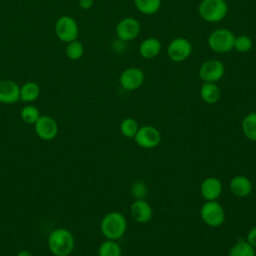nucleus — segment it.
I'll use <instances>...</instances> for the list:
<instances>
[{
  "mask_svg": "<svg viewBox=\"0 0 256 256\" xmlns=\"http://www.w3.org/2000/svg\"><path fill=\"white\" fill-rule=\"evenodd\" d=\"M50 252L55 256H68L72 253L75 245L73 234L66 228L53 230L47 240Z\"/></svg>",
  "mask_w": 256,
  "mask_h": 256,
  "instance_id": "nucleus-1",
  "label": "nucleus"
},
{
  "mask_svg": "<svg viewBox=\"0 0 256 256\" xmlns=\"http://www.w3.org/2000/svg\"><path fill=\"white\" fill-rule=\"evenodd\" d=\"M139 129L138 123L135 119L127 117L120 123V132L126 138H134Z\"/></svg>",
  "mask_w": 256,
  "mask_h": 256,
  "instance_id": "nucleus-26",
  "label": "nucleus"
},
{
  "mask_svg": "<svg viewBox=\"0 0 256 256\" xmlns=\"http://www.w3.org/2000/svg\"><path fill=\"white\" fill-rule=\"evenodd\" d=\"M20 100V86L13 80H0V103L14 104Z\"/></svg>",
  "mask_w": 256,
  "mask_h": 256,
  "instance_id": "nucleus-13",
  "label": "nucleus"
},
{
  "mask_svg": "<svg viewBox=\"0 0 256 256\" xmlns=\"http://www.w3.org/2000/svg\"><path fill=\"white\" fill-rule=\"evenodd\" d=\"M36 135L44 141L53 140L58 134L57 121L49 115H41L34 124Z\"/></svg>",
  "mask_w": 256,
  "mask_h": 256,
  "instance_id": "nucleus-12",
  "label": "nucleus"
},
{
  "mask_svg": "<svg viewBox=\"0 0 256 256\" xmlns=\"http://www.w3.org/2000/svg\"><path fill=\"white\" fill-rule=\"evenodd\" d=\"M127 221L124 215L117 211L107 213L101 220L100 230L103 236L109 240L120 239L126 231Z\"/></svg>",
  "mask_w": 256,
  "mask_h": 256,
  "instance_id": "nucleus-2",
  "label": "nucleus"
},
{
  "mask_svg": "<svg viewBox=\"0 0 256 256\" xmlns=\"http://www.w3.org/2000/svg\"><path fill=\"white\" fill-rule=\"evenodd\" d=\"M205 256H208V255H205Z\"/></svg>",
  "mask_w": 256,
  "mask_h": 256,
  "instance_id": "nucleus-32",
  "label": "nucleus"
},
{
  "mask_svg": "<svg viewBox=\"0 0 256 256\" xmlns=\"http://www.w3.org/2000/svg\"><path fill=\"white\" fill-rule=\"evenodd\" d=\"M200 192L206 201L217 200L222 193V183L216 177H207L201 183Z\"/></svg>",
  "mask_w": 256,
  "mask_h": 256,
  "instance_id": "nucleus-14",
  "label": "nucleus"
},
{
  "mask_svg": "<svg viewBox=\"0 0 256 256\" xmlns=\"http://www.w3.org/2000/svg\"><path fill=\"white\" fill-rule=\"evenodd\" d=\"M136 9L145 15L157 13L161 7V0H134Z\"/></svg>",
  "mask_w": 256,
  "mask_h": 256,
  "instance_id": "nucleus-22",
  "label": "nucleus"
},
{
  "mask_svg": "<svg viewBox=\"0 0 256 256\" xmlns=\"http://www.w3.org/2000/svg\"><path fill=\"white\" fill-rule=\"evenodd\" d=\"M198 13L204 21L217 23L226 17L228 4L225 0H202L198 6Z\"/></svg>",
  "mask_w": 256,
  "mask_h": 256,
  "instance_id": "nucleus-3",
  "label": "nucleus"
},
{
  "mask_svg": "<svg viewBox=\"0 0 256 256\" xmlns=\"http://www.w3.org/2000/svg\"><path fill=\"white\" fill-rule=\"evenodd\" d=\"M98 256H121V248L115 240L107 239L100 245Z\"/></svg>",
  "mask_w": 256,
  "mask_h": 256,
  "instance_id": "nucleus-24",
  "label": "nucleus"
},
{
  "mask_svg": "<svg viewBox=\"0 0 256 256\" xmlns=\"http://www.w3.org/2000/svg\"><path fill=\"white\" fill-rule=\"evenodd\" d=\"M55 34L60 41L65 43L76 40L79 35V27L76 20L68 15L59 17L55 23Z\"/></svg>",
  "mask_w": 256,
  "mask_h": 256,
  "instance_id": "nucleus-5",
  "label": "nucleus"
},
{
  "mask_svg": "<svg viewBox=\"0 0 256 256\" xmlns=\"http://www.w3.org/2000/svg\"><path fill=\"white\" fill-rule=\"evenodd\" d=\"M198 74L203 82L216 83L224 76L225 66L218 59H209L200 65Z\"/></svg>",
  "mask_w": 256,
  "mask_h": 256,
  "instance_id": "nucleus-7",
  "label": "nucleus"
},
{
  "mask_svg": "<svg viewBox=\"0 0 256 256\" xmlns=\"http://www.w3.org/2000/svg\"><path fill=\"white\" fill-rule=\"evenodd\" d=\"M253 42L252 39L248 35H238L235 37L233 49H235L239 53H247L252 49Z\"/></svg>",
  "mask_w": 256,
  "mask_h": 256,
  "instance_id": "nucleus-27",
  "label": "nucleus"
},
{
  "mask_svg": "<svg viewBox=\"0 0 256 256\" xmlns=\"http://www.w3.org/2000/svg\"><path fill=\"white\" fill-rule=\"evenodd\" d=\"M162 44L156 37H148L139 45V54L144 59H153L161 52Z\"/></svg>",
  "mask_w": 256,
  "mask_h": 256,
  "instance_id": "nucleus-17",
  "label": "nucleus"
},
{
  "mask_svg": "<svg viewBox=\"0 0 256 256\" xmlns=\"http://www.w3.org/2000/svg\"><path fill=\"white\" fill-rule=\"evenodd\" d=\"M78 4H79L81 9L89 10V9L92 8V6L94 4V1L93 0H79Z\"/></svg>",
  "mask_w": 256,
  "mask_h": 256,
  "instance_id": "nucleus-30",
  "label": "nucleus"
},
{
  "mask_svg": "<svg viewBox=\"0 0 256 256\" xmlns=\"http://www.w3.org/2000/svg\"><path fill=\"white\" fill-rule=\"evenodd\" d=\"M192 44L185 37L174 38L167 46V55L173 62H182L190 57Z\"/></svg>",
  "mask_w": 256,
  "mask_h": 256,
  "instance_id": "nucleus-9",
  "label": "nucleus"
},
{
  "mask_svg": "<svg viewBox=\"0 0 256 256\" xmlns=\"http://www.w3.org/2000/svg\"><path fill=\"white\" fill-rule=\"evenodd\" d=\"M148 193L147 185L140 180L135 181L131 186V194L135 199H144Z\"/></svg>",
  "mask_w": 256,
  "mask_h": 256,
  "instance_id": "nucleus-28",
  "label": "nucleus"
},
{
  "mask_svg": "<svg viewBox=\"0 0 256 256\" xmlns=\"http://www.w3.org/2000/svg\"><path fill=\"white\" fill-rule=\"evenodd\" d=\"M200 97L207 104H215L221 97V90L216 83L203 82L200 88Z\"/></svg>",
  "mask_w": 256,
  "mask_h": 256,
  "instance_id": "nucleus-18",
  "label": "nucleus"
},
{
  "mask_svg": "<svg viewBox=\"0 0 256 256\" xmlns=\"http://www.w3.org/2000/svg\"><path fill=\"white\" fill-rule=\"evenodd\" d=\"M235 35L227 28H217L213 30L207 38L208 47L215 53H228L233 49Z\"/></svg>",
  "mask_w": 256,
  "mask_h": 256,
  "instance_id": "nucleus-4",
  "label": "nucleus"
},
{
  "mask_svg": "<svg viewBox=\"0 0 256 256\" xmlns=\"http://www.w3.org/2000/svg\"><path fill=\"white\" fill-rule=\"evenodd\" d=\"M241 129L247 139L256 141V112H251L243 118Z\"/></svg>",
  "mask_w": 256,
  "mask_h": 256,
  "instance_id": "nucleus-20",
  "label": "nucleus"
},
{
  "mask_svg": "<svg viewBox=\"0 0 256 256\" xmlns=\"http://www.w3.org/2000/svg\"><path fill=\"white\" fill-rule=\"evenodd\" d=\"M246 241L254 248H256V226L252 227L248 233H247V237H246Z\"/></svg>",
  "mask_w": 256,
  "mask_h": 256,
  "instance_id": "nucleus-29",
  "label": "nucleus"
},
{
  "mask_svg": "<svg viewBox=\"0 0 256 256\" xmlns=\"http://www.w3.org/2000/svg\"><path fill=\"white\" fill-rule=\"evenodd\" d=\"M40 116L41 115L38 108L32 104H28L24 106L20 111V117L22 121L29 125H32V124L34 125Z\"/></svg>",
  "mask_w": 256,
  "mask_h": 256,
  "instance_id": "nucleus-23",
  "label": "nucleus"
},
{
  "mask_svg": "<svg viewBox=\"0 0 256 256\" xmlns=\"http://www.w3.org/2000/svg\"><path fill=\"white\" fill-rule=\"evenodd\" d=\"M130 213L136 222L142 224L149 222L153 215L151 206L144 199H135V201L131 204Z\"/></svg>",
  "mask_w": 256,
  "mask_h": 256,
  "instance_id": "nucleus-15",
  "label": "nucleus"
},
{
  "mask_svg": "<svg viewBox=\"0 0 256 256\" xmlns=\"http://www.w3.org/2000/svg\"><path fill=\"white\" fill-rule=\"evenodd\" d=\"M200 216L202 221L210 227H218L225 220L224 209L216 200L206 201L200 209Z\"/></svg>",
  "mask_w": 256,
  "mask_h": 256,
  "instance_id": "nucleus-6",
  "label": "nucleus"
},
{
  "mask_svg": "<svg viewBox=\"0 0 256 256\" xmlns=\"http://www.w3.org/2000/svg\"><path fill=\"white\" fill-rule=\"evenodd\" d=\"M116 36L123 42H129L136 39L141 32V23L133 17L123 18L118 22L115 28Z\"/></svg>",
  "mask_w": 256,
  "mask_h": 256,
  "instance_id": "nucleus-8",
  "label": "nucleus"
},
{
  "mask_svg": "<svg viewBox=\"0 0 256 256\" xmlns=\"http://www.w3.org/2000/svg\"><path fill=\"white\" fill-rule=\"evenodd\" d=\"M134 140L141 148L152 149L159 145L161 141V134L154 126L144 125L139 127Z\"/></svg>",
  "mask_w": 256,
  "mask_h": 256,
  "instance_id": "nucleus-10",
  "label": "nucleus"
},
{
  "mask_svg": "<svg viewBox=\"0 0 256 256\" xmlns=\"http://www.w3.org/2000/svg\"><path fill=\"white\" fill-rule=\"evenodd\" d=\"M40 86L33 81H27L20 86V100L25 103H32L40 96Z\"/></svg>",
  "mask_w": 256,
  "mask_h": 256,
  "instance_id": "nucleus-19",
  "label": "nucleus"
},
{
  "mask_svg": "<svg viewBox=\"0 0 256 256\" xmlns=\"http://www.w3.org/2000/svg\"><path fill=\"white\" fill-rule=\"evenodd\" d=\"M65 54L70 60H79L84 54V46L77 39L67 43L65 48Z\"/></svg>",
  "mask_w": 256,
  "mask_h": 256,
  "instance_id": "nucleus-25",
  "label": "nucleus"
},
{
  "mask_svg": "<svg viewBox=\"0 0 256 256\" xmlns=\"http://www.w3.org/2000/svg\"><path fill=\"white\" fill-rule=\"evenodd\" d=\"M145 80L144 72L138 67H129L119 76V83L124 90L134 91L142 86Z\"/></svg>",
  "mask_w": 256,
  "mask_h": 256,
  "instance_id": "nucleus-11",
  "label": "nucleus"
},
{
  "mask_svg": "<svg viewBox=\"0 0 256 256\" xmlns=\"http://www.w3.org/2000/svg\"><path fill=\"white\" fill-rule=\"evenodd\" d=\"M231 192L239 198L247 197L252 192V182L251 180L243 175H237L233 177L229 184Z\"/></svg>",
  "mask_w": 256,
  "mask_h": 256,
  "instance_id": "nucleus-16",
  "label": "nucleus"
},
{
  "mask_svg": "<svg viewBox=\"0 0 256 256\" xmlns=\"http://www.w3.org/2000/svg\"><path fill=\"white\" fill-rule=\"evenodd\" d=\"M228 256H256L255 248L246 240L239 239L229 250Z\"/></svg>",
  "mask_w": 256,
  "mask_h": 256,
  "instance_id": "nucleus-21",
  "label": "nucleus"
},
{
  "mask_svg": "<svg viewBox=\"0 0 256 256\" xmlns=\"http://www.w3.org/2000/svg\"><path fill=\"white\" fill-rule=\"evenodd\" d=\"M17 256H33V255H32V253H31L29 250L23 249V250H20V251L17 253Z\"/></svg>",
  "mask_w": 256,
  "mask_h": 256,
  "instance_id": "nucleus-31",
  "label": "nucleus"
}]
</instances>
